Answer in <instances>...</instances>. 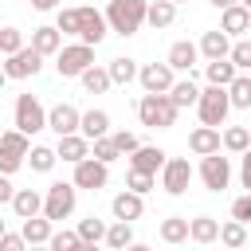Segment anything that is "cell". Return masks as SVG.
Segmentation results:
<instances>
[{
    "label": "cell",
    "instance_id": "obj_11",
    "mask_svg": "<svg viewBox=\"0 0 251 251\" xmlns=\"http://www.w3.org/2000/svg\"><path fill=\"white\" fill-rule=\"evenodd\" d=\"M106 35H110V24H106V16H102L98 8H78V35H75V39H82V43L98 47Z\"/></svg>",
    "mask_w": 251,
    "mask_h": 251
},
{
    "label": "cell",
    "instance_id": "obj_58",
    "mask_svg": "<svg viewBox=\"0 0 251 251\" xmlns=\"http://www.w3.org/2000/svg\"><path fill=\"white\" fill-rule=\"evenodd\" d=\"M0 27H4V24H0Z\"/></svg>",
    "mask_w": 251,
    "mask_h": 251
},
{
    "label": "cell",
    "instance_id": "obj_32",
    "mask_svg": "<svg viewBox=\"0 0 251 251\" xmlns=\"http://www.w3.org/2000/svg\"><path fill=\"white\" fill-rule=\"evenodd\" d=\"M102 243L114 247V251L129 247V243H133V224H129V220H114V224H106V239H102Z\"/></svg>",
    "mask_w": 251,
    "mask_h": 251
},
{
    "label": "cell",
    "instance_id": "obj_27",
    "mask_svg": "<svg viewBox=\"0 0 251 251\" xmlns=\"http://www.w3.org/2000/svg\"><path fill=\"white\" fill-rule=\"evenodd\" d=\"M20 224H24V227H20V235H24V239H27L31 247H35V243H47V239H51V220H47L43 212H39V216H27V220H20Z\"/></svg>",
    "mask_w": 251,
    "mask_h": 251
},
{
    "label": "cell",
    "instance_id": "obj_8",
    "mask_svg": "<svg viewBox=\"0 0 251 251\" xmlns=\"http://www.w3.org/2000/svg\"><path fill=\"white\" fill-rule=\"evenodd\" d=\"M75 188H90V192H98V188H106L110 184V165L106 161H98V157H82V161H75Z\"/></svg>",
    "mask_w": 251,
    "mask_h": 251
},
{
    "label": "cell",
    "instance_id": "obj_6",
    "mask_svg": "<svg viewBox=\"0 0 251 251\" xmlns=\"http://www.w3.org/2000/svg\"><path fill=\"white\" fill-rule=\"evenodd\" d=\"M200 180H204L208 192H224L231 184V157H220V149L204 153L200 157Z\"/></svg>",
    "mask_w": 251,
    "mask_h": 251
},
{
    "label": "cell",
    "instance_id": "obj_35",
    "mask_svg": "<svg viewBox=\"0 0 251 251\" xmlns=\"http://www.w3.org/2000/svg\"><path fill=\"white\" fill-rule=\"evenodd\" d=\"M216 239H220L224 247H243V243H247V224L231 216L227 224H220V235H216Z\"/></svg>",
    "mask_w": 251,
    "mask_h": 251
},
{
    "label": "cell",
    "instance_id": "obj_37",
    "mask_svg": "<svg viewBox=\"0 0 251 251\" xmlns=\"http://www.w3.org/2000/svg\"><path fill=\"white\" fill-rule=\"evenodd\" d=\"M75 231H78L82 247H90V243H102V239H106V224H102V220H94V216H90V220H78V227H75Z\"/></svg>",
    "mask_w": 251,
    "mask_h": 251
},
{
    "label": "cell",
    "instance_id": "obj_4",
    "mask_svg": "<svg viewBox=\"0 0 251 251\" xmlns=\"http://www.w3.org/2000/svg\"><path fill=\"white\" fill-rule=\"evenodd\" d=\"M196 114L204 126H224L227 114H231V102H227V86H204L200 98H196Z\"/></svg>",
    "mask_w": 251,
    "mask_h": 251
},
{
    "label": "cell",
    "instance_id": "obj_16",
    "mask_svg": "<svg viewBox=\"0 0 251 251\" xmlns=\"http://www.w3.org/2000/svg\"><path fill=\"white\" fill-rule=\"evenodd\" d=\"M220 27H224L231 39H239V35H247V31H251V12L235 0V4H227V8L220 12Z\"/></svg>",
    "mask_w": 251,
    "mask_h": 251
},
{
    "label": "cell",
    "instance_id": "obj_13",
    "mask_svg": "<svg viewBox=\"0 0 251 251\" xmlns=\"http://www.w3.org/2000/svg\"><path fill=\"white\" fill-rule=\"evenodd\" d=\"M78 110L71 106V102H59V106H51L47 110V129L55 133V137H63V133H78Z\"/></svg>",
    "mask_w": 251,
    "mask_h": 251
},
{
    "label": "cell",
    "instance_id": "obj_45",
    "mask_svg": "<svg viewBox=\"0 0 251 251\" xmlns=\"http://www.w3.org/2000/svg\"><path fill=\"white\" fill-rule=\"evenodd\" d=\"M110 141L118 145V153H122V157H129V153L141 145V141H137V133H129V129H118V133H110Z\"/></svg>",
    "mask_w": 251,
    "mask_h": 251
},
{
    "label": "cell",
    "instance_id": "obj_12",
    "mask_svg": "<svg viewBox=\"0 0 251 251\" xmlns=\"http://www.w3.org/2000/svg\"><path fill=\"white\" fill-rule=\"evenodd\" d=\"M173 78H176V71H173L169 63H145V67H137V82H141V90H149V94L169 90Z\"/></svg>",
    "mask_w": 251,
    "mask_h": 251
},
{
    "label": "cell",
    "instance_id": "obj_47",
    "mask_svg": "<svg viewBox=\"0 0 251 251\" xmlns=\"http://www.w3.org/2000/svg\"><path fill=\"white\" fill-rule=\"evenodd\" d=\"M231 216H235V220H243V224H251V188H247L243 196H235V200H231Z\"/></svg>",
    "mask_w": 251,
    "mask_h": 251
},
{
    "label": "cell",
    "instance_id": "obj_17",
    "mask_svg": "<svg viewBox=\"0 0 251 251\" xmlns=\"http://www.w3.org/2000/svg\"><path fill=\"white\" fill-rule=\"evenodd\" d=\"M196 47H200L204 59H227V51H231V35H227L224 27H216V31H204Z\"/></svg>",
    "mask_w": 251,
    "mask_h": 251
},
{
    "label": "cell",
    "instance_id": "obj_10",
    "mask_svg": "<svg viewBox=\"0 0 251 251\" xmlns=\"http://www.w3.org/2000/svg\"><path fill=\"white\" fill-rule=\"evenodd\" d=\"M8 63H4V75L8 78H35L39 71H43V55L35 51V47H20V51H12V55H4Z\"/></svg>",
    "mask_w": 251,
    "mask_h": 251
},
{
    "label": "cell",
    "instance_id": "obj_2",
    "mask_svg": "<svg viewBox=\"0 0 251 251\" xmlns=\"http://www.w3.org/2000/svg\"><path fill=\"white\" fill-rule=\"evenodd\" d=\"M176 102L169 98V90H161V94H141V102H137V118H141V126H149V129H173L176 126Z\"/></svg>",
    "mask_w": 251,
    "mask_h": 251
},
{
    "label": "cell",
    "instance_id": "obj_38",
    "mask_svg": "<svg viewBox=\"0 0 251 251\" xmlns=\"http://www.w3.org/2000/svg\"><path fill=\"white\" fill-rule=\"evenodd\" d=\"M227 59L235 63V71H251V35H239L227 51Z\"/></svg>",
    "mask_w": 251,
    "mask_h": 251
},
{
    "label": "cell",
    "instance_id": "obj_24",
    "mask_svg": "<svg viewBox=\"0 0 251 251\" xmlns=\"http://www.w3.org/2000/svg\"><path fill=\"white\" fill-rule=\"evenodd\" d=\"M227 102L231 110H251V71H239L227 82Z\"/></svg>",
    "mask_w": 251,
    "mask_h": 251
},
{
    "label": "cell",
    "instance_id": "obj_55",
    "mask_svg": "<svg viewBox=\"0 0 251 251\" xmlns=\"http://www.w3.org/2000/svg\"><path fill=\"white\" fill-rule=\"evenodd\" d=\"M4 231H8V227H4V220H0V235H4Z\"/></svg>",
    "mask_w": 251,
    "mask_h": 251
},
{
    "label": "cell",
    "instance_id": "obj_51",
    "mask_svg": "<svg viewBox=\"0 0 251 251\" xmlns=\"http://www.w3.org/2000/svg\"><path fill=\"white\" fill-rule=\"evenodd\" d=\"M59 4H63V0H31V8H35V12H55Z\"/></svg>",
    "mask_w": 251,
    "mask_h": 251
},
{
    "label": "cell",
    "instance_id": "obj_30",
    "mask_svg": "<svg viewBox=\"0 0 251 251\" xmlns=\"http://www.w3.org/2000/svg\"><path fill=\"white\" fill-rule=\"evenodd\" d=\"M106 71H110V82H114V86H129V82L137 78V63H133V59H126V55L110 59V63H106Z\"/></svg>",
    "mask_w": 251,
    "mask_h": 251
},
{
    "label": "cell",
    "instance_id": "obj_9",
    "mask_svg": "<svg viewBox=\"0 0 251 251\" xmlns=\"http://www.w3.org/2000/svg\"><path fill=\"white\" fill-rule=\"evenodd\" d=\"M188 180H192L188 157H165V165H161V188L169 196H184L188 192Z\"/></svg>",
    "mask_w": 251,
    "mask_h": 251
},
{
    "label": "cell",
    "instance_id": "obj_39",
    "mask_svg": "<svg viewBox=\"0 0 251 251\" xmlns=\"http://www.w3.org/2000/svg\"><path fill=\"white\" fill-rule=\"evenodd\" d=\"M0 149H12V153H24V157H27L31 137H27L24 129H4V133H0Z\"/></svg>",
    "mask_w": 251,
    "mask_h": 251
},
{
    "label": "cell",
    "instance_id": "obj_44",
    "mask_svg": "<svg viewBox=\"0 0 251 251\" xmlns=\"http://www.w3.org/2000/svg\"><path fill=\"white\" fill-rule=\"evenodd\" d=\"M55 27L63 35H78V8H63L59 4V16H55Z\"/></svg>",
    "mask_w": 251,
    "mask_h": 251
},
{
    "label": "cell",
    "instance_id": "obj_18",
    "mask_svg": "<svg viewBox=\"0 0 251 251\" xmlns=\"http://www.w3.org/2000/svg\"><path fill=\"white\" fill-rule=\"evenodd\" d=\"M188 149L196 153V157H204V153H216L220 149V126H196L192 133H188Z\"/></svg>",
    "mask_w": 251,
    "mask_h": 251
},
{
    "label": "cell",
    "instance_id": "obj_21",
    "mask_svg": "<svg viewBox=\"0 0 251 251\" xmlns=\"http://www.w3.org/2000/svg\"><path fill=\"white\" fill-rule=\"evenodd\" d=\"M12 212H16V220L39 216V212H43V192H35V188H16V192H12Z\"/></svg>",
    "mask_w": 251,
    "mask_h": 251
},
{
    "label": "cell",
    "instance_id": "obj_29",
    "mask_svg": "<svg viewBox=\"0 0 251 251\" xmlns=\"http://www.w3.org/2000/svg\"><path fill=\"white\" fill-rule=\"evenodd\" d=\"M216 235H220V220H212V216L188 220V239L192 243H216Z\"/></svg>",
    "mask_w": 251,
    "mask_h": 251
},
{
    "label": "cell",
    "instance_id": "obj_5",
    "mask_svg": "<svg viewBox=\"0 0 251 251\" xmlns=\"http://www.w3.org/2000/svg\"><path fill=\"white\" fill-rule=\"evenodd\" d=\"M94 63V47L90 43H67V47H59L55 51V71H59V78H78L86 67Z\"/></svg>",
    "mask_w": 251,
    "mask_h": 251
},
{
    "label": "cell",
    "instance_id": "obj_7",
    "mask_svg": "<svg viewBox=\"0 0 251 251\" xmlns=\"http://www.w3.org/2000/svg\"><path fill=\"white\" fill-rule=\"evenodd\" d=\"M16 129H24L27 137L47 129V110H43V102L35 94H20L16 98Z\"/></svg>",
    "mask_w": 251,
    "mask_h": 251
},
{
    "label": "cell",
    "instance_id": "obj_22",
    "mask_svg": "<svg viewBox=\"0 0 251 251\" xmlns=\"http://www.w3.org/2000/svg\"><path fill=\"white\" fill-rule=\"evenodd\" d=\"M31 47H35L43 59H51V55L63 47V31H59L55 24H43V27H35V31H31Z\"/></svg>",
    "mask_w": 251,
    "mask_h": 251
},
{
    "label": "cell",
    "instance_id": "obj_46",
    "mask_svg": "<svg viewBox=\"0 0 251 251\" xmlns=\"http://www.w3.org/2000/svg\"><path fill=\"white\" fill-rule=\"evenodd\" d=\"M24 169V153H12V149H0V173H20Z\"/></svg>",
    "mask_w": 251,
    "mask_h": 251
},
{
    "label": "cell",
    "instance_id": "obj_14",
    "mask_svg": "<svg viewBox=\"0 0 251 251\" xmlns=\"http://www.w3.org/2000/svg\"><path fill=\"white\" fill-rule=\"evenodd\" d=\"M110 212H114V220H141V212H145V196L141 192H133V188H126V192H118L114 200H110Z\"/></svg>",
    "mask_w": 251,
    "mask_h": 251
},
{
    "label": "cell",
    "instance_id": "obj_34",
    "mask_svg": "<svg viewBox=\"0 0 251 251\" xmlns=\"http://www.w3.org/2000/svg\"><path fill=\"white\" fill-rule=\"evenodd\" d=\"M220 145H224L227 153H243V149L251 145V129H247V126H227V129L220 133Z\"/></svg>",
    "mask_w": 251,
    "mask_h": 251
},
{
    "label": "cell",
    "instance_id": "obj_25",
    "mask_svg": "<svg viewBox=\"0 0 251 251\" xmlns=\"http://www.w3.org/2000/svg\"><path fill=\"white\" fill-rule=\"evenodd\" d=\"M78 133H82L86 141H94V137L110 133V114H106V110H86V114L78 118Z\"/></svg>",
    "mask_w": 251,
    "mask_h": 251
},
{
    "label": "cell",
    "instance_id": "obj_56",
    "mask_svg": "<svg viewBox=\"0 0 251 251\" xmlns=\"http://www.w3.org/2000/svg\"><path fill=\"white\" fill-rule=\"evenodd\" d=\"M173 4H184V0H173Z\"/></svg>",
    "mask_w": 251,
    "mask_h": 251
},
{
    "label": "cell",
    "instance_id": "obj_50",
    "mask_svg": "<svg viewBox=\"0 0 251 251\" xmlns=\"http://www.w3.org/2000/svg\"><path fill=\"white\" fill-rule=\"evenodd\" d=\"M243 157V165H239V180H243V188H251V153H239Z\"/></svg>",
    "mask_w": 251,
    "mask_h": 251
},
{
    "label": "cell",
    "instance_id": "obj_15",
    "mask_svg": "<svg viewBox=\"0 0 251 251\" xmlns=\"http://www.w3.org/2000/svg\"><path fill=\"white\" fill-rule=\"evenodd\" d=\"M196 59H200V47L188 43V39H176V43L169 47V55H165V63H169L173 71H180V75H192Z\"/></svg>",
    "mask_w": 251,
    "mask_h": 251
},
{
    "label": "cell",
    "instance_id": "obj_36",
    "mask_svg": "<svg viewBox=\"0 0 251 251\" xmlns=\"http://www.w3.org/2000/svg\"><path fill=\"white\" fill-rule=\"evenodd\" d=\"M161 239H165V243H184V239H188V220H184V216L161 220Z\"/></svg>",
    "mask_w": 251,
    "mask_h": 251
},
{
    "label": "cell",
    "instance_id": "obj_41",
    "mask_svg": "<svg viewBox=\"0 0 251 251\" xmlns=\"http://www.w3.org/2000/svg\"><path fill=\"white\" fill-rule=\"evenodd\" d=\"M126 188H133V192H149V188H157V173H141V169H129V176H126Z\"/></svg>",
    "mask_w": 251,
    "mask_h": 251
},
{
    "label": "cell",
    "instance_id": "obj_43",
    "mask_svg": "<svg viewBox=\"0 0 251 251\" xmlns=\"http://www.w3.org/2000/svg\"><path fill=\"white\" fill-rule=\"evenodd\" d=\"M20 47H24V31L12 27V24H4V27H0V55H12V51H20Z\"/></svg>",
    "mask_w": 251,
    "mask_h": 251
},
{
    "label": "cell",
    "instance_id": "obj_23",
    "mask_svg": "<svg viewBox=\"0 0 251 251\" xmlns=\"http://www.w3.org/2000/svg\"><path fill=\"white\" fill-rule=\"evenodd\" d=\"M173 20H176V4H173V0H153V4L145 8V24H149L153 31L173 27Z\"/></svg>",
    "mask_w": 251,
    "mask_h": 251
},
{
    "label": "cell",
    "instance_id": "obj_52",
    "mask_svg": "<svg viewBox=\"0 0 251 251\" xmlns=\"http://www.w3.org/2000/svg\"><path fill=\"white\" fill-rule=\"evenodd\" d=\"M208 4H212L216 12H224V8H227V4H235V0H208Z\"/></svg>",
    "mask_w": 251,
    "mask_h": 251
},
{
    "label": "cell",
    "instance_id": "obj_40",
    "mask_svg": "<svg viewBox=\"0 0 251 251\" xmlns=\"http://www.w3.org/2000/svg\"><path fill=\"white\" fill-rule=\"evenodd\" d=\"M90 157H98V161H106V165H114L122 153H118V145L110 141V133H102V137H94L90 141Z\"/></svg>",
    "mask_w": 251,
    "mask_h": 251
},
{
    "label": "cell",
    "instance_id": "obj_49",
    "mask_svg": "<svg viewBox=\"0 0 251 251\" xmlns=\"http://www.w3.org/2000/svg\"><path fill=\"white\" fill-rule=\"evenodd\" d=\"M12 192H16V188H12V176L0 173V204H12Z\"/></svg>",
    "mask_w": 251,
    "mask_h": 251
},
{
    "label": "cell",
    "instance_id": "obj_42",
    "mask_svg": "<svg viewBox=\"0 0 251 251\" xmlns=\"http://www.w3.org/2000/svg\"><path fill=\"white\" fill-rule=\"evenodd\" d=\"M47 247H51V251H78L82 239H78V231H51Z\"/></svg>",
    "mask_w": 251,
    "mask_h": 251
},
{
    "label": "cell",
    "instance_id": "obj_20",
    "mask_svg": "<svg viewBox=\"0 0 251 251\" xmlns=\"http://www.w3.org/2000/svg\"><path fill=\"white\" fill-rule=\"evenodd\" d=\"M165 149H157V145H137L133 153H129V169H141V173H161V165H165Z\"/></svg>",
    "mask_w": 251,
    "mask_h": 251
},
{
    "label": "cell",
    "instance_id": "obj_31",
    "mask_svg": "<svg viewBox=\"0 0 251 251\" xmlns=\"http://www.w3.org/2000/svg\"><path fill=\"white\" fill-rule=\"evenodd\" d=\"M235 75H239V71H235L231 59H208V67H204V78H208L212 86H227Z\"/></svg>",
    "mask_w": 251,
    "mask_h": 251
},
{
    "label": "cell",
    "instance_id": "obj_19",
    "mask_svg": "<svg viewBox=\"0 0 251 251\" xmlns=\"http://www.w3.org/2000/svg\"><path fill=\"white\" fill-rule=\"evenodd\" d=\"M55 153H59V161L75 165V161L90 157V141H86L82 133H63V137H59V145H55Z\"/></svg>",
    "mask_w": 251,
    "mask_h": 251
},
{
    "label": "cell",
    "instance_id": "obj_54",
    "mask_svg": "<svg viewBox=\"0 0 251 251\" xmlns=\"http://www.w3.org/2000/svg\"><path fill=\"white\" fill-rule=\"evenodd\" d=\"M239 4H243V8H247V12H251V0H239Z\"/></svg>",
    "mask_w": 251,
    "mask_h": 251
},
{
    "label": "cell",
    "instance_id": "obj_53",
    "mask_svg": "<svg viewBox=\"0 0 251 251\" xmlns=\"http://www.w3.org/2000/svg\"><path fill=\"white\" fill-rule=\"evenodd\" d=\"M4 82H8V75H4V67H0V90H4Z\"/></svg>",
    "mask_w": 251,
    "mask_h": 251
},
{
    "label": "cell",
    "instance_id": "obj_26",
    "mask_svg": "<svg viewBox=\"0 0 251 251\" xmlns=\"http://www.w3.org/2000/svg\"><path fill=\"white\" fill-rule=\"evenodd\" d=\"M169 98L176 102V110H188V106H196V98H200V86L192 82V75H188V78H173V86H169Z\"/></svg>",
    "mask_w": 251,
    "mask_h": 251
},
{
    "label": "cell",
    "instance_id": "obj_48",
    "mask_svg": "<svg viewBox=\"0 0 251 251\" xmlns=\"http://www.w3.org/2000/svg\"><path fill=\"white\" fill-rule=\"evenodd\" d=\"M20 247H27V239H24V235H12V231H4V235H0V251H20Z\"/></svg>",
    "mask_w": 251,
    "mask_h": 251
},
{
    "label": "cell",
    "instance_id": "obj_33",
    "mask_svg": "<svg viewBox=\"0 0 251 251\" xmlns=\"http://www.w3.org/2000/svg\"><path fill=\"white\" fill-rule=\"evenodd\" d=\"M24 161L31 165V173H51V169H55V161H59V153H55L51 145H31Z\"/></svg>",
    "mask_w": 251,
    "mask_h": 251
},
{
    "label": "cell",
    "instance_id": "obj_28",
    "mask_svg": "<svg viewBox=\"0 0 251 251\" xmlns=\"http://www.w3.org/2000/svg\"><path fill=\"white\" fill-rule=\"evenodd\" d=\"M78 82H82L86 94H106V90L114 86V82H110V71H106V67H94V63L78 75Z\"/></svg>",
    "mask_w": 251,
    "mask_h": 251
},
{
    "label": "cell",
    "instance_id": "obj_3",
    "mask_svg": "<svg viewBox=\"0 0 251 251\" xmlns=\"http://www.w3.org/2000/svg\"><path fill=\"white\" fill-rule=\"evenodd\" d=\"M75 200H78L75 180H55V184H47V192H43V216H47L51 224H59V220H67V216L75 212Z\"/></svg>",
    "mask_w": 251,
    "mask_h": 251
},
{
    "label": "cell",
    "instance_id": "obj_1",
    "mask_svg": "<svg viewBox=\"0 0 251 251\" xmlns=\"http://www.w3.org/2000/svg\"><path fill=\"white\" fill-rule=\"evenodd\" d=\"M145 8H149V0H110L102 16H106V24H110L114 35L129 39V35L141 31V24H145Z\"/></svg>",
    "mask_w": 251,
    "mask_h": 251
},
{
    "label": "cell",
    "instance_id": "obj_57",
    "mask_svg": "<svg viewBox=\"0 0 251 251\" xmlns=\"http://www.w3.org/2000/svg\"><path fill=\"white\" fill-rule=\"evenodd\" d=\"M243 153H251V145H247V149H243Z\"/></svg>",
    "mask_w": 251,
    "mask_h": 251
}]
</instances>
